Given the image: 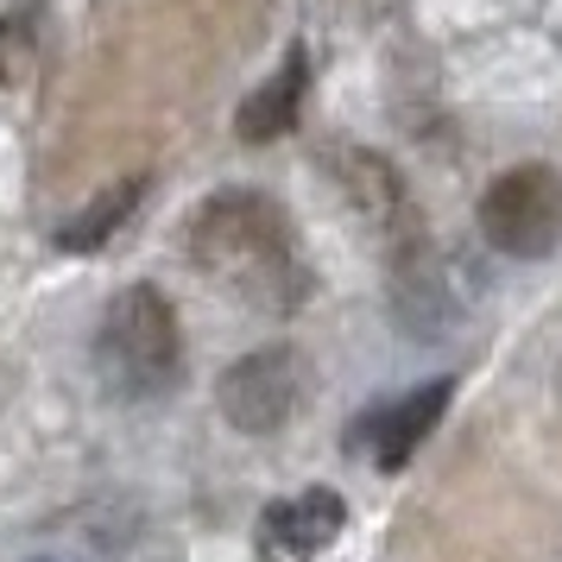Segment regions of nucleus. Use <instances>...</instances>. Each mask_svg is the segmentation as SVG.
<instances>
[{
  "label": "nucleus",
  "instance_id": "f257e3e1",
  "mask_svg": "<svg viewBox=\"0 0 562 562\" xmlns=\"http://www.w3.org/2000/svg\"><path fill=\"white\" fill-rule=\"evenodd\" d=\"M190 266L234 291L247 310H297L310 297V266L297 254V234L284 209L259 190H222L196 209L183 234Z\"/></svg>",
  "mask_w": 562,
  "mask_h": 562
},
{
  "label": "nucleus",
  "instance_id": "f03ea898",
  "mask_svg": "<svg viewBox=\"0 0 562 562\" xmlns=\"http://www.w3.org/2000/svg\"><path fill=\"white\" fill-rule=\"evenodd\" d=\"M95 367H102L108 392L133 398V405H146V398L178 385L183 335H178V310L158 284H127L108 304L102 329H95Z\"/></svg>",
  "mask_w": 562,
  "mask_h": 562
},
{
  "label": "nucleus",
  "instance_id": "7ed1b4c3",
  "mask_svg": "<svg viewBox=\"0 0 562 562\" xmlns=\"http://www.w3.org/2000/svg\"><path fill=\"white\" fill-rule=\"evenodd\" d=\"M481 234L486 247H499L512 259H537L562 240V178L543 165L506 171L481 196Z\"/></svg>",
  "mask_w": 562,
  "mask_h": 562
},
{
  "label": "nucleus",
  "instance_id": "20e7f679",
  "mask_svg": "<svg viewBox=\"0 0 562 562\" xmlns=\"http://www.w3.org/2000/svg\"><path fill=\"white\" fill-rule=\"evenodd\" d=\"M222 398V417H228L240 436H272L291 424V411L304 398V373H297V355L291 348H259V355H240L215 385Z\"/></svg>",
  "mask_w": 562,
  "mask_h": 562
},
{
  "label": "nucleus",
  "instance_id": "39448f33",
  "mask_svg": "<svg viewBox=\"0 0 562 562\" xmlns=\"http://www.w3.org/2000/svg\"><path fill=\"white\" fill-rule=\"evenodd\" d=\"M348 525V506H341V493L329 486H310L297 499H279V506H266L254 531V550L259 562H310L316 550H329L335 537Z\"/></svg>",
  "mask_w": 562,
  "mask_h": 562
},
{
  "label": "nucleus",
  "instance_id": "423d86ee",
  "mask_svg": "<svg viewBox=\"0 0 562 562\" xmlns=\"http://www.w3.org/2000/svg\"><path fill=\"white\" fill-rule=\"evenodd\" d=\"M449 398H456V385H449V380H430V385H417L411 398H398L392 411H380V417H373V461H380L385 474H398V468L417 456V442H424V436L442 424Z\"/></svg>",
  "mask_w": 562,
  "mask_h": 562
},
{
  "label": "nucleus",
  "instance_id": "0eeeda50",
  "mask_svg": "<svg viewBox=\"0 0 562 562\" xmlns=\"http://www.w3.org/2000/svg\"><path fill=\"white\" fill-rule=\"evenodd\" d=\"M304 89H310V57H304V52H291V57H284V70H279V77H272V82H259L254 95L240 102V114H234V133H240L247 146L284 139V133L297 127Z\"/></svg>",
  "mask_w": 562,
  "mask_h": 562
},
{
  "label": "nucleus",
  "instance_id": "6e6552de",
  "mask_svg": "<svg viewBox=\"0 0 562 562\" xmlns=\"http://www.w3.org/2000/svg\"><path fill=\"white\" fill-rule=\"evenodd\" d=\"M139 196H146V178H121L108 183L102 196H89V203L57 228V247L64 254H95V247H108L114 234L133 222V209H139Z\"/></svg>",
  "mask_w": 562,
  "mask_h": 562
},
{
  "label": "nucleus",
  "instance_id": "1a4fd4ad",
  "mask_svg": "<svg viewBox=\"0 0 562 562\" xmlns=\"http://www.w3.org/2000/svg\"><path fill=\"white\" fill-rule=\"evenodd\" d=\"M38 26H45V13H38V7H13V13L0 20V89L26 77L32 45H38Z\"/></svg>",
  "mask_w": 562,
  "mask_h": 562
}]
</instances>
